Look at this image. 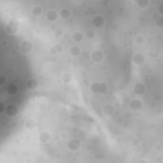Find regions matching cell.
Wrapping results in <instances>:
<instances>
[{
  "instance_id": "cell-16",
  "label": "cell",
  "mask_w": 163,
  "mask_h": 163,
  "mask_svg": "<svg viewBox=\"0 0 163 163\" xmlns=\"http://www.w3.org/2000/svg\"><path fill=\"white\" fill-rule=\"evenodd\" d=\"M6 93L10 96H14L19 91V88L17 84L11 83L8 85L6 87Z\"/></svg>"
},
{
  "instance_id": "cell-6",
  "label": "cell",
  "mask_w": 163,
  "mask_h": 163,
  "mask_svg": "<svg viewBox=\"0 0 163 163\" xmlns=\"http://www.w3.org/2000/svg\"><path fill=\"white\" fill-rule=\"evenodd\" d=\"M104 58V54L101 50H94L91 54V59L95 63H101Z\"/></svg>"
},
{
  "instance_id": "cell-9",
  "label": "cell",
  "mask_w": 163,
  "mask_h": 163,
  "mask_svg": "<svg viewBox=\"0 0 163 163\" xmlns=\"http://www.w3.org/2000/svg\"><path fill=\"white\" fill-rule=\"evenodd\" d=\"M92 24L93 26L96 28H102L105 23V20L103 16L100 15H96L92 19Z\"/></svg>"
},
{
  "instance_id": "cell-4",
  "label": "cell",
  "mask_w": 163,
  "mask_h": 163,
  "mask_svg": "<svg viewBox=\"0 0 163 163\" xmlns=\"http://www.w3.org/2000/svg\"><path fill=\"white\" fill-rule=\"evenodd\" d=\"M146 61V57L144 54L137 52L135 54L132 58V62L136 66H141L145 64Z\"/></svg>"
},
{
  "instance_id": "cell-5",
  "label": "cell",
  "mask_w": 163,
  "mask_h": 163,
  "mask_svg": "<svg viewBox=\"0 0 163 163\" xmlns=\"http://www.w3.org/2000/svg\"><path fill=\"white\" fill-rule=\"evenodd\" d=\"M129 108L133 112H138L142 110L143 107V103L141 100L138 98H133L130 100L129 104Z\"/></svg>"
},
{
  "instance_id": "cell-17",
  "label": "cell",
  "mask_w": 163,
  "mask_h": 163,
  "mask_svg": "<svg viewBox=\"0 0 163 163\" xmlns=\"http://www.w3.org/2000/svg\"><path fill=\"white\" fill-rule=\"evenodd\" d=\"M38 124L36 120L34 119H28L25 122V127L27 129L29 130V131H32L35 130L37 127Z\"/></svg>"
},
{
  "instance_id": "cell-35",
  "label": "cell",
  "mask_w": 163,
  "mask_h": 163,
  "mask_svg": "<svg viewBox=\"0 0 163 163\" xmlns=\"http://www.w3.org/2000/svg\"><path fill=\"white\" fill-rule=\"evenodd\" d=\"M69 37H70V35H69V33H66V34H64V38L65 40H68V39L69 38Z\"/></svg>"
},
{
  "instance_id": "cell-20",
  "label": "cell",
  "mask_w": 163,
  "mask_h": 163,
  "mask_svg": "<svg viewBox=\"0 0 163 163\" xmlns=\"http://www.w3.org/2000/svg\"><path fill=\"white\" fill-rule=\"evenodd\" d=\"M61 78L63 83L65 84H68L71 82L73 80V75L70 72H64L61 75Z\"/></svg>"
},
{
  "instance_id": "cell-28",
  "label": "cell",
  "mask_w": 163,
  "mask_h": 163,
  "mask_svg": "<svg viewBox=\"0 0 163 163\" xmlns=\"http://www.w3.org/2000/svg\"><path fill=\"white\" fill-rule=\"evenodd\" d=\"M6 77L4 75L1 74V75H0V86H3L6 83Z\"/></svg>"
},
{
  "instance_id": "cell-2",
  "label": "cell",
  "mask_w": 163,
  "mask_h": 163,
  "mask_svg": "<svg viewBox=\"0 0 163 163\" xmlns=\"http://www.w3.org/2000/svg\"><path fill=\"white\" fill-rule=\"evenodd\" d=\"M89 90L92 93L95 94L105 95L107 94L108 89L107 85L105 83L94 81L89 85Z\"/></svg>"
},
{
  "instance_id": "cell-23",
  "label": "cell",
  "mask_w": 163,
  "mask_h": 163,
  "mask_svg": "<svg viewBox=\"0 0 163 163\" xmlns=\"http://www.w3.org/2000/svg\"><path fill=\"white\" fill-rule=\"evenodd\" d=\"M136 5L140 9H145L149 5L150 2L148 0H136L135 2Z\"/></svg>"
},
{
  "instance_id": "cell-12",
  "label": "cell",
  "mask_w": 163,
  "mask_h": 163,
  "mask_svg": "<svg viewBox=\"0 0 163 163\" xmlns=\"http://www.w3.org/2000/svg\"><path fill=\"white\" fill-rule=\"evenodd\" d=\"M59 16V15L58 12L55 10L52 9V10H48L47 12L46 15H45V17L48 22H54L58 20Z\"/></svg>"
},
{
  "instance_id": "cell-33",
  "label": "cell",
  "mask_w": 163,
  "mask_h": 163,
  "mask_svg": "<svg viewBox=\"0 0 163 163\" xmlns=\"http://www.w3.org/2000/svg\"><path fill=\"white\" fill-rule=\"evenodd\" d=\"M5 108H6V107H5V104H3V103H2V102L0 103V113H3L5 111Z\"/></svg>"
},
{
  "instance_id": "cell-34",
  "label": "cell",
  "mask_w": 163,
  "mask_h": 163,
  "mask_svg": "<svg viewBox=\"0 0 163 163\" xmlns=\"http://www.w3.org/2000/svg\"><path fill=\"white\" fill-rule=\"evenodd\" d=\"M148 162H150L149 161L146 159H141L138 161V163H148Z\"/></svg>"
},
{
  "instance_id": "cell-31",
  "label": "cell",
  "mask_w": 163,
  "mask_h": 163,
  "mask_svg": "<svg viewBox=\"0 0 163 163\" xmlns=\"http://www.w3.org/2000/svg\"><path fill=\"white\" fill-rule=\"evenodd\" d=\"M60 137H61V138H62V139H63V140H66V139H67L68 137V135L66 132H63V133H61L60 134Z\"/></svg>"
},
{
  "instance_id": "cell-32",
  "label": "cell",
  "mask_w": 163,
  "mask_h": 163,
  "mask_svg": "<svg viewBox=\"0 0 163 163\" xmlns=\"http://www.w3.org/2000/svg\"><path fill=\"white\" fill-rule=\"evenodd\" d=\"M158 10L160 13V15L163 16V3H161L158 7Z\"/></svg>"
},
{
  "instance_id": "cell-15",
  "label": "cell",
  "mask_w": 163,
  "mask_h": 163,
  "mask_svg": "<svg viewBox=\"0 0 163 163\" xmlns=\"http://www.w3.org/2000/svg\"><path fill=\"white\" fill-rule=\"evenodd\" d=\"M63 51V46L61 44H56L51 47L49 49V54L55 55L58 54H60Z\"/></svg>"
},
{
  "instance_id": "cell-13",
  "label": "cell",
  "mask_w": 163,
  "mask_h": 163,
  "mask_svg": "<svg viewBox=\"0 0 163 163\" xmlns=\"http://www.w3.org/2000/svg\"><path fill=\"white\" fill-rule=\"evenodd\" d=\"M26 88L29 91H33L36 90L39 86V82L37 79L34 78H31L28 80L26 82Z\"/></svg>"
},
{
  "instance_id": "cell-19",
  "label": "cell",
  "mask_w": 163,
  "mask_h": 163,
  "mask_svg": "<svg viewBox=\"0 0 163 163\" xmlns=\"http://www.w3.org/2000/svg\"><path fill=\"white\" fill-rule=\"evenodd\" d=\"M66 111L70 114V115H71V116L76 115V114H77L79 111V108L78 107V105H77L76 104L71 103L67 106Z\"/></svg>"
},
{
  "instance_id": "cell-7",
  "label": "cell",
  "mask_w": 163,
  "mask_h": 163,
  "mask_svg": "<svg viewBox=\"0 0 163 163\" xmlns=\"http://www.w3.org/2000/svg\"><path fill=\"white\" fill-rule=\"evenodd\" d=\"M81 143L77 138H71L67 143V148L71 152H77L80 150Z\"/></svg>"
},
{
  "instance_id": "cell-14",
  "label": "cell",
  "mask_w": 163,
  "mask_h": 163,
  "mask_svg": "<svg viewBox=\"0 0 163 163\" xmlns=\"http://www.w3.org/2000/svg\"><path fill=\"white\" fill-rule=\"evenodd\" d=\"M38 139L40 142L42 143H48L51 140V135L49 132L46 131V130H44V131L40 132L38 135Z\"/></svg>"
},
{
  "instance_id": "cell-29",
  "label": "cell",
  "mask_w": 163,
  "mask_h": 163,
  "mask_svg": "<svg viewBox=\"0 0 163 163\" xmlns=\"http://www.w3.org/2000/svg\"><path fill=\"white\" fill-rule=\"evenodd\" d=\"M63 30L61 29H59V28H57L55 29V31H54V34L56 36H61L63 35Z\"/></svg>"
},
{
  "instance_id": "cell-25",
  "label": "cell",
  "mask_w": 163,
  "mask_h": 163,
  "mask_svg": "<svg viewBox=\"0 0 163 163\" xmlns=\"http://www.w3.org/2000/svg\"><path fill=\"white\" fill-rule=\"evenodd\" d=\"M85 36L89 40H93L96 37V32L93 29H89L85 32Z\"/></svg>"
},
{
  "instance_id": "cell-26",
  "label": "cell",
  "mask_w": 163,
  "mask_h": 163,
  "mask_svg": "<svg viewBox=\"0 0 163 163\" xmlns=\"http://www.w3.org/2000/svg\"><path fill=\"white\" fill-rule=\"evenodd\" d=\"M145 42V37L142 35H138L135 38V42L138 45H143Z\"/></svg>"
},
{
  "instance_id": "cell-18",
  "label": "cell",
  "mask_w": 163,
  "mask_h": 163,
  "mask_svg": "<svg viewBox=\"0 0 163 163\" xmlns=\"http://www.w3.org/2000/svg\"><path fill=\"white\" fill-rule=\"evenodd\" d=\"M71 38L74 42L80 43L82 42V40L84 39V35L82 32L79 31H76L72 34Z\"/></svg>"
},
{
  "instance_id": "cell-22",
  "label": "cell",
  "mask_w": 163,
  "mask_h": 163,
  "mask_svg": "<svg viewBox=\"0 0 163 163\" xmlns=\"http://www.w3.org/2000/svg\"><path fill=\"white\" fill-rule=\"evenodd\" d=\"M69 53L73 57H77L81 53V48L79 46L74 45L70 47L69 49Z\"/></svg>"
},
{
  "instance_id": "cell-21",
  "label": "cell",
  "mask_w": 163,
  "mask_h": 163,
  "mask_svg": "<svg viewBox=\"0 0 163 163\" xmlns=\"http://www.w3.org/2000/svg\"><path fill=\"white\" fill-rule=\"evenodd\" d=\"M59 15L63 20H68L71 17V12L70 9H66V8H64V9L61 10Z\"/></svg>"
},
{
  "instance_id": "cell-24",
  "label": "cell",
  "mask_w": 163,
  "mask_h": 163,
  "mask_svg": "<svg viewBox=\"0 0 163 163\" xmlns=\"http://www.w3.org/2000/svg\"><path fill=\"white\" fill-rule=\"evenodd\" d=\"M43 9L42 6H40L39 5H36L34 7H32V13L35 17H38L40 16H41L43 13Z\"/></svg>"
},
{
  "instance_id": "cell-30",
  "label": "cell",
  "mask_w": 163,
  "mask_h": 163,
  "mask_svg": "<svg viewBox=\"0 0 163 163\" xmlns=\"http://www.w3.org/2000/svg\"><path fill=\"white\" fill-rule=\"evenodd\" d=\"M139 144H140V140L137 138H133V139L131 140V145L134 146H136L138 145H139Z\"/></svg>"
},
{
  "instance_id": "cell-3",
  "label": "cell",
  "mask_w": 163,
  "mask_h": 163,
  "mask_svg": "<svg viewBox=\"0 0 163 163\" xmlns=\"http://www.w3.org/2000/svg\"><path fill=\"white\" fill-rule=\"evenodd\" d=\"M34 45L31 41L29 40H24L19 46V51L23 54H29L32 52Z\"/></svg>"
},
{
  "instance_id": "cell-10",
  "label": "cell",
  "mask_w": 163,
  "mask_h": 163,
  "mask_svg": "<svg viewBox=\"0 0 163 163\" xmlns=\"http://www.w3.org/2000/svg\"><path fill=\"white\" fill-rule=\"evenodd\" d=\"M133 92L138 96H142L144 94L146 91V85L142 82H137L133 85Z\"/></svg>"
},
{
  "instance_id": "cell-11",
  "label": "cell",
  "mask_w": 163,
  "mask_h": 163,
  "mask_svg": "<svg viewBox=\"0 0 163 163\" xmlns=\"http://www.w3.org/2000/svg\"><path fill=\"white\" fill-rule=\"evenodd\" d=\"M102 113L106 117H111L115 113V107L111 104H106L102 107Z\"/></svg>"
},
{
  "instance_id": "cell-8",
  "label": "cell",
  "mask_w": 163,
  "mask_h": 163,
  "mask_svg": "<svg viewBox=\"0 0 163 163\" xmlns=\"http://www.w3.org/2000/svg\"><path fill=\"white\" fill-rule=\"evenodd\" d=\"M6 115L9 117H14L19 113V108L14 104L7 105L5 111Z\"/></svg>"
},
{
  "instance_id": "cell-1",
  "label": "cell",
  "mask_w": 163,
  "mask_h": 163,
  "mask_svg": "<svg viewBox=\"0 0 163 163\" xmlns=\"http://www.w3.org/2000/svg\"><path fill=\"white\" fill-rule=\"evenodd\" d=\"M20 24L21 22L19 19L16 16H13L8 20L5 25V31L9 35H14L17 34L19 31Z\"/></svg>"
},
{
  "instance_id": "cell-27",
  "label": "cell",
  "mask_w": 163,
  "mask_h": 163,
  "mask_svg": "<svg viewBox=\"0 0 163 163\" xmlns=\"http://www.w3.org/2000/svg\"><path fill=\"white\" fill-rule=\"evenodd\" d=\"M155 24H156V26L158 28L162 29L163 28V16L160 15L159 17H158L157 19L156 20Z\"/></svg>"
}]
</instances>
